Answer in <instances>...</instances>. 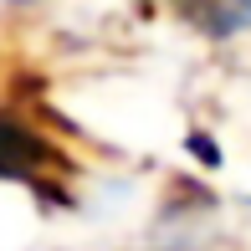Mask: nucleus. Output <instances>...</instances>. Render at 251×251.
Segmentation results:
<instances>
[{"mask_svg": "<svg viewBox=\"0 0 251 251\" xmlns=\"http://www.w3.org/2000/svg\"><path fill=\"white\" fill-rule=\"evenodd\" d=\"M41 164H47V144H41L36 133H26L21 123L0 118V175H10V179H31Z\"/></svg>", "mask_w": 251, "mask_h": 251, "instance_id": "f257e3e1", "label": "nucleus"}]
</instances>
